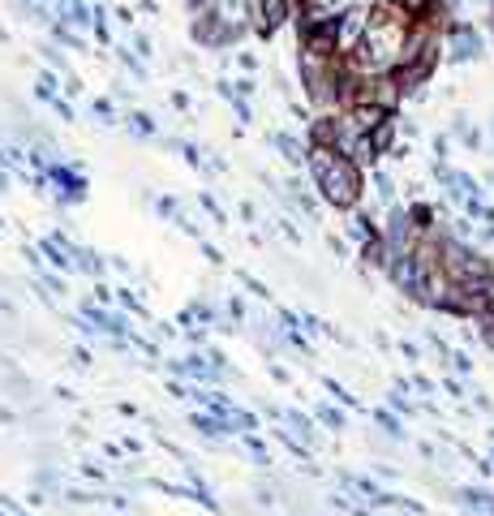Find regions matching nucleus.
Returning <instances> with one entry per match:
<instances>
[{
    "mask_svg": "<svg viewBox=\"0 0 494 516\" xmlns=\"http://www.w3.org/2000/svg\"><path fill=\"white\" fill-rule=\"evenodd\" d=\"M254 5V22H258V31L271 35L275 26H280L288 18V9H293V0H250Z\"/></svg>",
    "mask_w": 494,
    "mask_h": 516,
    "instance_id": "nucleus-2",
    "label": "nucleus"
},
{
    "mask_svg": "<svg viewBox=\"0 0 494 516\" xmlns=\"http://www.w3.org/2000/svg\"><path fill=\"white\" fill-rule=\"evenodd\" d=\"M314 172H318V181H323V190H327L331 203H340V207L357 203L361 177H357V164L348 160L340 147H318L314 151Z\"/></svg>",
    "mask_w": 494,
    "mask_h": 516,
    "instance_id": "nucleus-1",
    "label": "nucleus"
}]
</instances>
